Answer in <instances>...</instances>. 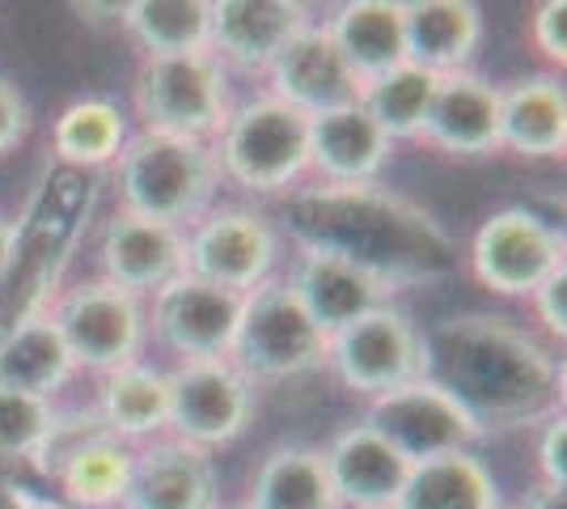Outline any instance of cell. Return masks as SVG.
I'll return each mask as SVG.
<instances>
[{"mask_svg": "<svg viewBox=\"0 0 567 509\" xmlns=\"http://www.w3.org/2000/svg\"><path fill=\"white\" fill-rule=\"evenodd\" d=\"M424 378L450 390L483 437L564 413V362L555 348L492 311L436 318L424 332Z\"/></svg>", "mask_w": 567, "mask_h": 509, "instance_id": "cell-1", "label": "cell"}, {"mask_svg": "<svg viewBox=\"0 0 567 509\" xmlns=\"http://www.w3.org/2000/svg\"><path fill=\"white\" fill-rule=\"evenodd\" d=\"M284 234L297 251H331L390 281L394 289L441 281L457 267L450 230L424 204L378 183H313L288 195Z\"/></svg>", "mask_w": 567, "mask_h": 509, "instance_id": "cell-2", "label": "cell"}, {"mask_svg": "<svg viewBox=\"0 0 567 509\" xmlns=\"http://www.w3.org/2000/svg\"><path fill=\"white\" fill-rule=\"evenodd\" d=\"M118 200L123 213L162 221V225H195L213 208L220 187L216 149L208 141L136 132L118 153Z\"/></svg>", "mask_w": 567, "mask_h": 509, "instance_id": "cell-3", "label": "cell"}, {"mask_svg": "<svg viewBox=\"0 0 567 509\" xmlns=\"http://www.w3.org/2000/svg\"><path fill=\"white\" fill-rule=\"evenodd\" d=\"M132 106L141 132L208 141L229 123V77L213 51L195 55H144L132 81Z\"/></svg>", "mask_w": 567, "mask_h": 509, "instance_id": "cell-4", "label": "cell"}, {"mask_svg": "<svg viewBox=\"0 0 567 509\" xmlns=\"http://www.w3.org/2000/svg\"><path fill=\"white\" fill-rule=\"evenodd\" d=\"M213 149L220 179L255 195H280L309 174V120L280 98H250L229 111Z\"/></svg>", "mask_w": 567, "mask_h": 509, "instance_id": "cell-5", "label": "cell"}, {"mask_svg": "<svg viewBox=\"0 0 567 509\" xmlns=\"http://www.w3.org/2000/svg\"><path fill=\"white\" fill-rule=\"evenodd\" d=\"M327 357H331V339L306 315L288 276H267L259 289L246 293L229 362L250 383L301 378L313 369H327Z\"/></svg>", "mask_w": 567, "mask_h": 509, "instance_id": "cell-6", "label": "cell"}, {"mask_svg": "<svg viewBox=\"0 0 567 509\" xmlns=\"http://www.w3.org/2000/svg\"><path fill=\"white\" fill-rule=\"evenodd\" d=\"M51 323L64 339L76 369L94 374H115L123 365L141 362V348L148 339V318H144L141 297L118 289L111 281H81L72 285L55 311Z\"/></svg>", "mask_w": 567, "mask_h": 509, "instance_id": "cell-7", "label": "cell"}, {"mask_svg": "<svg viewBox=\"0 0 567 509\" xmlns=\"http://www.w3.org/2000/svg\"><path fill=\"white\" fill-rule=\"evenodd\" d=\"M169 383V429L178 441L216 450L250 429L259 395L255 383L229 357L216 362H178L166 374Z\"/></svg>", "mask_w": 567, "mask_h": 509, "instance_id": "cell-8", "label": "cell"}, {"mask_svg": "<svg viewBox=\"0 0 567 509\" xmlns=\"http://www.w3.org/2000/svg\"><path fill=\"white\" fill-rule=\"evenodd\" d=\"M327 369H334L348 390L378 399L385 390L424 378V332L390 302L373 315L355 318L352 327L334 332Z\"/></svg>", "mask_w": 567, "mask_h": 509, "instance_id": "cell-9", "label": "cell"}, {"mask_svg": "<svg viewBox=\"0 0 567 509\" xmlns=\"http://www.w3.org/2000/svg\"><path fill=\"white\" fill-rule=\"evenodd\" d=\"M280 225L241 204L208 208L187 234V272L220 285V289L250 293L280 264Z\"/></svg>", "mask_w": 567, "mask_h": 509, "instance_id": "cell-10", "label": "cell"}, {"mask_svg": "<svg viewBox=\"0 0 567 509\" xmlns=\"http://www.w3.org/2000/svg\"><path fill=\"white\" fill-rule=\"evenodd\" d=\"M559 267H567L564 234L529 208H499L474 230V281L499 297H534V289Z\"/></svg>", "mask_w": 567, "mask_h": 509, "instance_id": "cell-11", "label": "cell"}, {"mask_svg": "<svg viewBox=\"0 0 567 509\" xmlns=\"http://www.w3.org/2000/svg\"><path fill=\"white\" fill-rule=\"evenodd\" d=\"M364 425H373L406 462L474 450L483 441V429L466 416V408L432 378H415L406 387L369 399Z\"/></svg>", "mask_w": 567, "mask_h": 509, "instance_id": "cell-12", "label": "cell"}, {"mask_svg": "<svg viewBox=\"0 0 567 509\" xmlns=\"http://www.w3.org/2000/svg\"><path fill=\"white\" fill-rule=\"evenodd\" d=\"M241 302H246V293L220 289V285H208V281L183 272L166 289L153 293L148 332L178 362H216V357H229V348H234Z\"/></svg>", "mask_w": 567, "mask_h": 509, "instance_id": "cell-13", "label": "cell"}, {"mask_svg": "<svg viewBox=\"0 0 567 509\" xmlns=\"http://www.w3.org/2000/svg\"><path fill=\"white\" fill-rule=\"evenodd\" d=\"M267 77H271V98L288 102L306 120L339 111V106H352V102H360V90H364L360 77L348 69V60L334 48L327 22H309L276 55Z\"/></svg>", "mask_w": 567, "mask_h": 509, "instance_id": "cell-14", "label": "cell"}, {"mask_svg": "<svg viewBox=\"0 0 567 509\" xmlns=\"http://www.w3.org/2000/svg\"><path fill=\"white\" fill-rule=\"evenodd\" d=\"M97 259H102V281L127 289L132 297H144L166 289L174 276L187 272V234L118 208L102 225Z\"/></svg>", "mask_w": 567, "mask_h": 509, "instance_id": "cell-15", "label": "cell"}, {"mask_svg": "<svg viewBox=\"0 0 567 509\" xmlns=\"http://www.w3.org/2000/svg\"><path fill=\"white\" fill-rule=\"evenodd\" d=\"M208 13V51L241 73H267L276 55L313 22L309 4L297 0H213Z\"/></svg>", "mask_w": 567, "mask_h": 509, "instance_id": "cell-16", "label": "cell"}, {"mask_svg": "<svg viewBox=\"0 0 567 509\" xmlns=\"http://www.w3.org/2000/svg\"><path fill=\"white\" fill-rule=\"evenodd\" d=\"M288 285L327 339L343 327H352L355 318L390 306L399 293L390 281H381V276L364 272L343 255H331V251H301L292 272H288Z\"/></svg>", "mask_w": 567, "mask_h": 509, "instance_id": "cell-17", "label": "cell"}, {"mask_svg": "<svg viewBox=\"0 0 567 509\" xmlns=\"http://www.w3.org/2000/svg\"><path fill=\"white\" fill-rule=\"evenodd\" d=\"M420 141L450 157L499 153V85H492L474 69L436 77Z\"/></svg>", "mask_w": 567, "mask_h": 509, "instance_id": "cell-18", "label": "cell"}, {"mask_svg": "<svg viewBox=\"0 0 567 509\" xmlns=\"http://www.w3.org/2000/svg\"><path fill=\"white\" fill-rule=\"evenodd\" d=\"M123 509H216L213 455L178 437H153L136 450Z\"/></svg>", "mask_w": 567, "mask_h": 509, "instance_id": "cell-19", "label": "cell"}, {"mask_svg": "<svg viewBox=\"0 0 567 509\" xmlns=\"http://www.w3.org/2000/svg\"><path fill=\"white\" fill-rule=\"evenodd\" d=\"M390 157H394V141L360 102L309 120V170L318 174V183H334V187L378 183Z\"/></svg>", "mask_w": 567, "mask_h": 509, "instance_id": "cell-20", "label": "cell"}, {"mask_svg": "<svg viewBox=\"0 0 567 509\" xmlns=\"http://www.w3.org/2000/svg\"><path fill=\"white\" fill-rule=\"evenodd\" d=\"M327 455V471L339 506L348 509H390L399 506L402 485L411 476V462L373 429V425H348L343 434L322 450Z\"/></svg>", "mask_w": 567, "mask_h": 509, "instance_id": "cell-21", "label": "cell"}, {"mask_svg": "<svg viewBox=\"0 0 567 509\" xmlns=\"http://www.w3.org/2000/svg\"><path fill=\"white\" fill-rule=\"evenodd\" d=\"M402 43L427 73H466L483 43V9L474 0H402Z\"/></svg>", "mask_w": 567, "mask_h": 509, "instance_id": "cell-22", "label": "cell"}, {"mask_svg": "<svg viewBox=\"0 0 567 509\" xmlns=\"http://www.w3.org/2000/svg\"><path fill=\"white\" fill-rule=\"evenodd\" d=\"M499 149L517 157H564L567 94L555 73H529L499 85Z\"/></svg>", "mask_w": 567, "mask_h": 509, "instance_id": "cell-23", "label": "cell"}, {"mask_svg": "<svg viewBox=\"0 0 567 509\" xmlns=\"http://www.w3.org/2000/svg\"><path fill=\"white\" fill-rule=\"evenodd\" d=\"M334 48L348 60V69L369 85L373 77L406 64L402 43V0H348L327 22Z\"/></svg>", "mask_w": 567, "mask_h": 509, "instance_id": "cell-24", "label": "cell"}, {"mask_svg": "<svg viewBox=\"0 0 567 509\" xmlns=\"http://www.w3.org/2000/svg\"><path fill=\"white\" fill-rule=\"evenodd\" d=\"M76 374L51 315H25L0 336V387L51 399Z\"/></svg>", "mask_w": 567, "mask_h": 509, "instance_id": "cell-25", "label": "cell"}, {"mask_svg": "<svg viewBox=\"0 0 567 509\" xmlns=\"http://www.w3.org/2000/svg\"><path fill=\"white\" fill-rule=\"evenodd\" d=\"M246 509H343L334 497L327 455L318 446H276L267 450L250 480Z\"/></svg>", "mask_w": 567, "mask_h": 509, "instance_id": "cell-26", "label": "cell"}, {"mask_svg": "<svg viewBox=\"0 0 567 509\" xmlns=\"http://www.w3.org/2000/svg\"><path fill=\"white\" fill-rule=\"evenodd\" d=\"M499 485L474 450L411 462L399 509H496Z\"/></svg>", "mask_w": 567, "mask_h": 509, "instance_id": "cell-27", "label": "cell"}, {"mask_svg": "<svg viewBox=\"0 0 567 509\" xmlns=\"http://www.w3.org/2000/svg\"><path fill=\"white\" fill-rule=\"evenodd\" d=\"M97 416L106 420V429L118 441H153L169 429V383L166 369L153 365H123L115 374L102 378L97 390Z\"/></svg>", "mask_w": 567, "mask_h": 509, "instance_id": "cell-28", "label": "cell"}, {"mask_svg": "<svg viewBox=\"0 0 567 509\" xmlns=\"http://www.w3.org/2000/svg\"><path fill=\"white\" fill-rule=\"evenodd\" d=\"M51 145H55V157L69 166H111L127 145V115L111 98H76L60 111V120L51 128Z\"/></svg>", "mask_w": 567, "mask_h": 509, "instance_id": "cell-29", "label": "cell"}, {"mask_svg": "<svg viewBox=\"0 0 567 509\" xmlns=\"http://www.w3.org/2000/svg\"><path fill=\"white\" fill-rule=\"evenodd\" d=\"M132 462H136V446L118 441L115 434L90 441L55 476V485L64 492V506L123 509V497H127V485H132Z\"/></svg>", "mask_w": 567, "mask_h": 509, "instance_id": "cell-30", "label": "cell"}, {"mask_svg": "<svg viewBox=\"0 0 567 509\" xmlns=\"http://www.w3.org/2000/svg\"><path fill=\"white\" fill-rule=\"evenodd\" d=\"M123 30L144 55H195L208 51L213 13L208 0H132L123 4Z\"/></svg>", "mask_w": 567, "mask_h": 509, "instance_id": "cell-31", "label": "cell"}, {"mask_svg": "<svg viewBox=\"0 0 567 509\" xmlns=\"http://www.w3.org/2000/svg\"><path fill=\"white\" fill-rule=\"evenodd\" d=\"M432 90H436V73L406 60L399 69L373 77L360 90V106L373 115V123L390 141H420V128H424L427 106H432Z\"/></svg>", "mask_w": 567, "mask_h": 509, "instance_id": "cell-32", "label": "cell"}, {"mask_svg": "<svg viewBox=\"0 0 567 509\" xmlns=\"http://www.w3.org/2000/svg\"><path fill=\"white\" fill-rule=\"evenodd\" d=\"M55 413L60 408L51 399L0 387V462L4 467L34 462V455L48 441L51 425H55Z\"/></svg>", "mask_w": 567, "mask_h": 509, "instance_id": "cell-33", "label": "cell"}, {"mask_svg": "<svg viewBox=\"0 0 567 509\" xmlns=\"http://www.w3.org/2000/svg\"><path fill=\"white\" fill-rule=\"evenodd\" d=\"M106 434H111V429H106V420L97 416V408H72V413H55V425H51L48 441H43V450L34 455V462H30V467H34L39 476L55 480L72 455H81L90 441H97V437H106Z\"/></svg>", "mask_w": 567, "mask_h": 509, "instance_id": "cell-34", "label": "cell"}, {"mask_svg": "<svg viewBox=\"0 0 567 509\" xmlns=\"http://www.w3.org/2000/svg\"><path fill=\"white\" fill-rule=\"evenodd\" d=\"M529 39L550 64L564 69L567 60V0H543L529 18Z\"/></svg>", "mask_w": 567, "mask_h": 509, "instance_id": "cell-35", "label": "cell"}, {"mask_svg": "<svg viewBox=\"0 0 567 509\" xmlns=\"http://www.w3.org/2000/svg\"><path fill=\"white\" fill-rule=\"evenodd\" d=\"M538 471H543V485H550V488L567 485V416L564 413H555L550 420H543Z\"/></svg>", "mask_w": 567, "mask_h": 509, "instance_id": "cell-36", "label": "cell"}, {"mask_svg": "<svg viewBox=\"0 0 567 509\" xmlns=\"http://www.w3.org/2000/svg\"><path fill=\"white\" fill-rule=\"evenodd\" d=\"M25 136H30V102L9 77H0V157L13 153Z\"/></svg>", "mask_w": 567, "mask_h": 509, "instance_id": "cell-37", "label": "cell"}, {"mask_svg": "<svg viewBox=\"0 0 567 509\" xmlns=\"http://www.w3.org/2000/svg\"><path fill=\"white\" fill-rule=\"evenodd\" d=\"M534 311H538V323L546 327L550 339H564L567 336V267L550 272L543 285L534 289Z\"/></svg>", "mask_w": 567, "mask_h": 509, "instance_id": "cell-38", "label": "cell"}, {"mask_svg": "<svg viewBox=\"0 0 567 509\" xmlns=\"http://www.w3.org/2000/svg\"><path fill=\"white\" fill-rule=\"evenodd\" d=\"M517 509H567V497H564V488H550V485H538L525 492V501H520Z\"/></svg>", "mask_w": 567, "mask_h": 509, "instance_id": "cell-39", "label": "cell"}, {"mask_svg": "<svg viewBox=\"0 0 567 509\" xmlns=\"http://www.w3.org/2000/svg\"><path fill=\"white\" fill-rule=\"evenodd\" d=\"M34 492H25L13 476H0V509H25Z\"/></svg>", "mask_w": 567, "mask_h": 509, "instance_id": "cell-40", "label": "cell"}, {"mask_svg": "<svg viewBox=\"0 0 567 509\" xmlns=\"http://www.w3.org/2000/svg\"><path fill=\"white\" fill-rule=\"evenodd\" d=\"M13 246H18V230L0 217V272L13 264Z\"/></svg>", "mask_w": 567, "mask_h": 509, "instance_id": "cell-41", "label": "cell"}, {"mask_svg": "<svg viewBox=\"0 0 567 509\" xmlns=\"http://www.w3.org/2000/svg\"><path fill=\"white\" fill-rule=\"evenodd\" d=\"M25 509H69V506H64V501H51V497H30Z\"/></svg>", "mask_w": 567, "mask_h": 509, "instance_id": "cell-42", "label": "cell"}, {"mask_svg": "<svg viewBox=\"0 0 567 509\" xmlns=\"http://www.w3.org/2000/svg\"><path fill=\"white\" fill-rule=\"evenodd\" d=\"M0 476H9V467H4V462H0Z\"/></svg>", "mask_w": 567, "mask_h": 509, "instance_id": "cell-43", "label": "cell"}, {"mask_svg": "<svg viewBox=\"0 0 567 509\" xmlns=\"http://www.w3.org/2000/svg\"><path fill=\"white\" fill-rule=\"evenodd\" d=\"M496 509H508V506H504V501H499V506H496Z\"/></svg>", "mask_w": 567, "mask_h": 509, "instance_id": "cell-44", "label": "cell"}, {"mask_svg": "<svg viewBox=\"0 0 567 509\" xmlns=\"http://www.w3.org/2000/svg\"><path fill=\"white\" fill-rule=\"evenodd\" d=\"M390 509H399V506H390Z\"/></svg>", "mask_w": 567, "mask_h": 509, "instance_id": "cell-45", "label": "cell"}, {"mask_svg": "<svg viewBox=\"0 0 567 509\" xmlns=\"http://www.w3.org/2000/svg\"><path fill=\"white\" fill-rule=\"evenodd\" d=\"M241 509H246V506H241Z\"/></svg>", "mask_w": 567, "mask_h": 509, "instance_id": "cell-46", "label": "cell"}]
</instances>
